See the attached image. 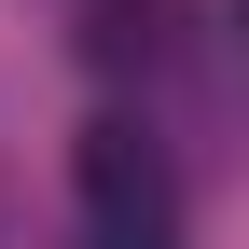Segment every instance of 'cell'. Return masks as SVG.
Masks as SVG:
<instances>
[{"label": "cell", "mask_w": 249, "mask_h": 249, "mask_svg": "<svg viewBox=\"0 0 249 249\" xmlns=\"http://www.w3.org/2000/svg\"><path fill=\"white\" fill-rule=\"evenodd\" d=\"M97 249H180V235H97Z\"/></svg>", "instance_id": "3957f363"}, {"label": "cell", "mask_w": 249, "mask_h": 249, "mask_svg": "<svg viewBox=\"0 0 249 249\" xmlns=\"http://www.w3.org/2000/svg\"><path fill=\"white\" fill-rule=\"evenodd\" d=\"M70 180H83V222H97V235H180V166H166L152 124H124V111L83 124Z\"/></svg>", "instance_id": "6da1fadb"}, {"label": "cell", "mask_w": 249, "mask_h": 249, "mask_svg": "<svg viewBox=\"0 0 249 249\" xmlns=\"http://www.w3.org/2000/svg\"><path fill=\"white\" fill-rule=\"evenodd\" d=\"M83 55H97V70H152V55H166V0H97V14H83Z\"/></svg>", "instance_id": "7a4b0ae2"}]
</instances>
